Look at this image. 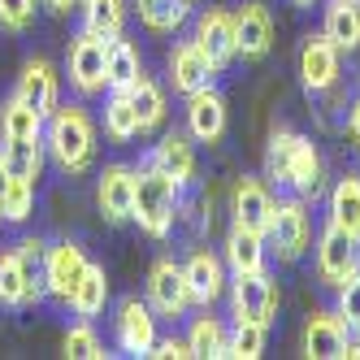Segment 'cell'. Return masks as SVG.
Listing matches in <instances>:
<instances>
[{"label":"cell","instance_id":"cell-6","mask_svg":"<svg viewBox=\"0 0 360 360\" xmlns=\"http://www.w3.org/2000/svg\"><path fill=\"white\" fill-rule=\"evenodd\" d=\"M230 313H235V321H261V326H269L274 313H278V282L265 269L235 274V282H230Z\"/></svg>","mask_w":360,"mask_h":360},{"label":"cell","instance_id":"cell-43","mask_svg":"<svg viewBox=\"0 0 360 360\" xmlns=\"http://www.w3.org/2000/svg\"><path fill=\"white\" fill-rule=\"evenodd\" d=\"M79 5H83V0H44V9H48V13H57V18L74 13V9H79Z\"/></svg>","mask_w":360,"mask_h":360},{"label":"cell","instance_id":"cell-36","mask_svg":"<svg viewBox=\"0 0 360 360\" xmlns=\"http://www.w3.org/2000/svg\"><path fill=\"white\" fill-rule=\"evenodd\" d=\"M265 330L261 321H235V330H230V339H226V356H235V360H256L265 352Z\"/></svg>","mask_w":360,"mask_h":360},{"label":"cell","instance_id":"cell-17","mask_svg":"<svg viewBox=\"0 0 360 360\" xmlns=\"http://www.w3.org/2000/svg\"><path fill=\"white\" fill-rule=\"evenodd\" d=\"M235 44L243 61H261L274 48V18L265 5H243L235 13Z\"/></svg>","mask_w":360,"mask_h":360},{"label":"cell","instance_id":"cell-1","mask_svg":"<svg viewBox=\"0 0 360 360\" xmlns=\"http://www.w3.org/2000/svg\"><path fill=\"white\" fill-rule=\"evenodd\" d=\"M44 148L53 165L70 178H79L96 161V122L87 117L83 105H57L44 126Z\"/></svg>","mask_w":360,"mask_h":360},{"label":"cell","instance_id":"cell-30","mask_svg":"<svg viewBox=\"0 0 360 360\" xmlns=\"http://www.w3.org/2000/svg\"><path fill=\"white\" fill-rule=\"evenodd\" d=\"M226 339H230V330H226L213 313L195 317L191 330H187V347H191V356H200V360H221V356H226Z\"/></svg>","mask_w":360,"mask_h":360},{"label":"cell","instance_id":"cell-12","mask_svg":"<svg viewBox=\"0 0 360 360\" xmlns=\"http://www.w3.org/2000/svg\"><path fill=\"white\" fill-rule=\"evenodd\" d=\"M339 48H334V39L321 31V35H308L300 44V79L308 91H330L334 83H339Z\"/></svg>","mask_w":360,"mask_h":360},{"label":"cell","instance_id":"cell-13","mask_svg":"<svg viewBox=\"0 0 360 360\" xmlns=\"http://www.w3.org/2000/svg\"><path fill=\"white\" fill-rule=\"evenodd\" d=\"M195 44H200V53L209 57L217 70H226L230 61L239 57V44H235V13H226V9H204L200 22H195Z\"/></svg>","mask_w":360,"mask_h":360},{"label":"cell","instance_id":"cell-41","mask_svg":"<svg viewBox=\"0 0 360 360\" xmlns=\"http://www.w3.org/2000/svg\"><path fill=\"white\" fill-rule=\"evenodd\" d=\"M148 356H157V360H187L191 347H187V339H157Z\"/></svg>","mask_w":360,"mask_h":360},{"label":"cell","instance_id":"cell-11","mask_svg":"<svg viewBox=\"0 0 360 360\" xmlns=\"http://www.w3.org/2000/svg\"><path fill=\"white\" fill-rule=\"evenodd\" d=\"M347 339H352V326L339 313H330V308H317V313L304 321V356L308 360L347 356Z\"/></svg>","mask_w":360,"mask_h":360},{"label":"cell","instance_id":"cell-21","mask_svg":"<svg viewBox=\"0 0 360 360\" xmlns=\"http://www.w3.org/2000/svg\"><path fill=\"white\" fill-rule=\"evenodd\" d=\"M152 161H157L178 187H187L191 178H195V139L187 131H165L157 152H152Z\"/></svg>","mask_w":360,"mask_h":360},{"label":"cell","instance_id":"cell-35","mask_svg":"<svg viewBox=\"0 0 360 360\" xmlns=\"http://www.w3.org/2000/svg\"><path fill=\"white\" fill-rule=\"evenodd\" d=\"M295 143H300V135L291 131V126H274L269 148H265V174L274 178V183H287L291 157H295Z\"/></svg>","mask_w":360,"mask_h":360},{"label":"cell","instance_id":"cell-44","mask_svg":"<svg viewBox=\"0 0 360 360\" xmlns=\"http://www.w3.org/2000/svg\"><path fill=\"white\" fill-rule=\"evenodd\" d=\"M0 200H5V169H0ZM0 221H5V217H0Z\"/></svg>","mask_w":360,"mask_h":360},{"label":"cell","instance_id":"cell-25","mask_svg":"<svg viewBox=\"0 0 360 360\" xmlns=\"http://www.w3.org/2000/svg\"><path fill=\"white\" fill-rule=\"evenodd\" d=\"M105 304H109V278H105V265H91V261H87V269H83V278H79V287H74V295H70V308H74L83 321H91V317L105 313Z\"/></svg>","mask_w":360,"mask_h":360},{"label":"cell","instance_id":"cell-38","mask_svg":"<svg viewBox=\"0 0 360 360\" xmlns=\"http://www.w3.org/2000/svg\"><path fill=\"white\" fill-rule=\"evenodd\" d=\"M65 356L70 360H105V343H100V334L91 330V321H79L65 330Z\"/></svg>","mask_w":360,"mask_h":360},{"label":"cell","instance_id":"cell-16","mask_svg":"<svg viewBox=\"0 0 360 360\" xmlns=\"http://www.w3.org/2000/svg\"><path fill=\"white\" fill-rule=\"evenodd\" d=\"M187 135L195 143H217L226 135V100L213 87H200L187 96Z\"/></svg>","mask_w":360,"mask_h":360},{"label":"cell","instance_id":"cell-32","mask_svg":"<svg viewBox=\"0 0 360 360\" xmlns=\"http://www.w3.org/2000/svg\"><path fill=\"white\" fill-rule=\"evenodd\" d=\"M135 9H139V22L148 31H157V35H169L183 27V18L191 9V0H135Z\"/></svg>","mask_w":360,"mask_h":360},{"label":"cell","instance_id":"cell-5","mask_svg":"<svg viewBox=\"0 0 360 360\" xmlns=\"http://www.w3.org/2000/svg\"><path fill=\"white\" fill-rule=\"evenodd\" d=\"M352 274H360V239H352L343 226L326 221L321 239H317V278L339 291Z\"/></svg>","mask_w":360,"mask_h":360},{"label":"cell","instance_id":"cell-39","mask_svg":"<svg viewBox=\"0 0 360 360\" xmlns=\"http://www.w3.org/2000/svg\"><path fill=\"white\" fill-rule=\"evenodd\" d=\"M35 22V0H0V31L22 35Z\"/></svg>","mask_w":360,"mask_h":360},{"label":"cell","instance_id":"cell-10","mask_svg":"<svg viewBox=\"0 0 360 360\" xmlns=\"http://www.w3.org/2000/svg\"><path fill=\"white\" fill-rule=\"evenodd\" d=\"M96 204H100V213H105V221H113V226L131 221V213H135V169L122 165V161L100 169Z\"/></svg>","mask_w":360,"mask_h":360},{"label":"cell","instance_id":"cell-29","mask_svg":"<svg viewBox=\"0 0 360 360\" xmlns=\"http://www.w3.org/2000/svg\"><path fill=\"white\" fill-rule=\"evenodd\" d=\"M126 91H131V105H135V113H139V135H152V131L165 122V91L152 83L148 74H143V79H135Z\"/></svg>","mask_w":360,"mask_h":360},{"label":"cell","instance_id":"cell-40","mask_svg":"<svg viewBox=\"0 0 360 360\" xmlns=\"http://www.w3.org/2000/svg\"><path fill=\"white\" fill-rule=\"evenodd\" d=\"M334 313L352 326V334H360V274H352L339 287V308H334Z\"/></svg>","mask_w":360,"mask_h":360},{"label":"cell","instance_id":"cell-27","mask_svg":"<svg viewBox=\"0 0 360 360\" xmlns=\"http://www.w3.org/2000/svg\"><path fill=\"white\" fill-rule=\"evenodd\" d=\"M105 135L113 143H131L139 135V113L131 105V91L126 87H109V105H105Z\"/></svg>","mask_w":360,"mask_h":360},{"label":"cell","instance_id":"cell-15","mask_svg":"<svg viewBox=\"0 0 360 360\" xmlns=\"http://www.w3.org/2000/svg\"><path fill=\"white\" fill-rule=\"evenodd\" d=\"M13 96L18 100H27V105L48 122V113H53L57 105H61V87H57V70L48 65L44 57H31L27 65H22V79H18V87H13Z\"/></svg>","mask_w":360,"mask_h":360},{"label":"cell","instance_id":"cell-34","mask_svg":"<svg viewBox=\"0 0 360 360\" xmlns=\"http://www.w3.org/2000/svg\"><path fill=\"white\" fill-rule=\"evenodd\" d=\"M135 79H143V57L131 39H109V87H131Z\"/></svg>","mask_w":360,"mask_h":360},{"label":"cell","instance_id":"cell-22","mask_svg":"<svg viewBox=\"0 0 360 360\" xmlns=\"http://www.w3.org/2000/svg\"><path fill=\"white\" fill-rule=\"evenodd\" d=\"M44 135H31V139H5L0 143V169L5 178H27V183H39L44 174Z\"/></svg>","mask_w":360,"mask_h":360},{"label":"cell","instance_id":"cell-18","mask_svg":"<svg viewBox=\"0 0 360 360\" xmlns=\"http://www.w3.org/2000/svg\"><path fill=\"white\" fill-rule=\"evenodd\" d=\"M187 274V287H191V304L200 308H213L226 295V261L213 252H191V261L183 265Z\"/></svg>","mask_w":360,"mask_h":360},{"label":"cell","instance_id":"cell-3","mask_svg":"<svg viewBox=\"0 0 360 360\" xmlns=\"http://www.w3.org/2000/svg\"><path fill=\"white\" fill-rule=\"evenodd\" d=\"M65 70H70V83H74L79 96H100L109 87V39H100L91 31H79L70 39Z\"/></svg>","mask_w":360,"mask_h":360},{"label":"cell","instance_id":"cell-33","mask_svg":"<svg viewBox=\"0 0 360 360\" xmlns=\"http://www.w3.org/2000/svg\"><path fill=\"white\" fill-rule=\"evenodd\" d=\"M317 183H321V157H317L313 139H304V135H300L295 157H291V174H287V187L300 191V195H313Z\"/></svg>","mask_w":360,"mask_h":360},{"label":"cell","instance_id":"cell-20","mask_svg":"<svg viewBox=\"0 0 360 360\" xmlns=\"http://www.w3.org/2000/svg\"><path fill=\"white\" fill-rule=\"evenodd\" d=\"M230 209H235V226H248V230H261L265 235L269 213H274V195L261 178H239L235 195H230Z\"/></svg>","mask_w":360,"mask_h":360},{"label":"cell","instance_id":"cell-23","mask_svg":"<svg viewBox=\"0 0 360 360\" xmlns=\"http://www.w3.org/2000/svg\"><path fill=\"white\" fill-rule=\"evenodd\" d=\"M226 265H230V274L265 269V235H261V230L230 226V235H226Z\"/></svg>","mask_w":360,"mask_h":360},{"label":"cell","instance_id":"cell-14","mask_svg":"<svg viewBox=\"0 0 360 360\" xmlns=\"http://www.w3.org/2000/svg\"><path fill=\"white\" fill-rule=\"evenodd\" d=\"M213 74H217V65L200 53L195 39L174 44V53H169V87L178 96H191L200 87H213Z\"/></svg>","mask_w":360,"mask_h":360},{"label":"cell","instance_id":"cell-24","mask_svg":"<svg viewBox=\"0 0 360 360\" xmlns=\"http://www.w3.org/2000/svg\"><path fill=\"white\" fill-rule=\"evenodd\" d=\"M339 53L360 48V0H330L326 5V27H321Z\"/></svg>","mask_w":360,"mask_h":360},{"label":"cell","instance_id":"cell-26","mask_svg":"<svg viewBox=\"0 0 360 360\" xmlns=\"http://www.w3.org/2000/svg\"><path fill=\"white\" fill-rule=\"evenodd\" d=\"M330 221L360 239V174H343L330 191Z\"/></svg>","mask_w":360,"mask_h":360},{"label":"cell","instance_id":"cell-9","mask_svg":"<svg viewBox=\"0 0 360 360\" xmlns=\"http://www.w3.org/2000/svg\"><path fill=\"white\" fill-rule=\"evenodd\" d=\"M148 304L152 313L161 317H183L191 308V287H187V274L178 261H157L148 274Z\"/></svg>","mask_w":360,"mask_h":360},{"label":"cell","instance_id":"cell-8","mask_svg":"<svg viewBox=\"0 0 360 360\" xmlns=\"http://www.w3.org/2000/svg\"><path fill=\"white\" fill-rule=\"evenodd\" d=\"M83 269H87V256H83L79 243H74V239L53 243V248L44 252V291L53 295V300H61V304H70Z\"/></svg>","mask_w":360,"mask_h":360},{"label":"cell","instance_id":"cell-31","mask_svg":"<svg viewBox=\"0 0 360 360\" xmlns=\"http://www.w3.org/2000/svg\"><path fill=\"white\" fill-rule=\"evenodd\" d=\"M31 135H44V117L27 100L9 96L5 105H0V139H31Z\"/></svg>","mask_w":360,"mask_h":360},{"label":"cell","instance_id":"cell-7","mask_svg":"<svg viewBox=\"0 0 360 360\" xmlns=\"http://www.w3.org/2000/svg\"><path fill=\"white\" fill-rule=\"evenodd\" d=\"M113 339L126 356H148L152 343H157V317H152V304L126 295L117 304V317H113Z\"/></svg>","mask_w":360,"mask_h":360},{"label":"cell","instance_id":"cell-4","mask_svg":"<svg viewBox=\"0 0 360 360\" xmlns=\"http://www.w3.org/2000/svg\"><path fill=\"white\" fill-rule=\"evenodd\" d=\"M308 239H313V221H308V209L304 200H274V213H269V226H265V243L274 248L278 261H300Z\"/></svg>","mask_w":360,"mask_h":360},{"label":"cell","instance_id":"cell-37","mask_svg":"<svg viewBox=\"0 0 360 360\" xmlns=\"http://www.w3.org/2000/svg\"><path fill=\"white\" fill-rule=\"evenodd\" d=\"M35 187L27 178H5V200H0V217L5 221H27L35 209Z\"/></svg>","mask_w":360,"mask_h":360},{"label":"cell","instance_id":"cell-45","mask_svg":"<svg viewBox=\"0 0 360 360\" xmlns=\"http://www.w3.org/2000/svg\"><path fill=\"white\" fill-rule=\"evenodd\" d=\"M291 5H300V9H308V5H313V0H291Z\"/></svg>","mask_w":360,"mask_h":360},{"label":"cell","instance_id":"cell-28","mask_svg":"<svg viewBox=\"0 0 360 360\" xmlns=\"http://www.w3.org/2000/svg\"><path fill=\"white\" fill-rule=\"evenodd\" d=\"M83 31L100 39H117L126 27V0H83Z\"/></svg>","mask_w":360,"mask_h":360},{"label":"cell","instance_id":"cell-2","mask_svg":"<svg viewBox=\"0 0 360 360\" xmlns=\"http://www.w3.org/2000/svg\"><path fill=\"white\" fill-rule=\"evenodd\" d=\"M178 191H183V187H178L152 157H148L143 169H135V213H131V221H139V230L148 239H165L174 230Z\"/></svg>","mask_w":360,"mask_h":360},{"label":"cell","instance_id":"cell-42","mask_svg":"<svg viewBox=\"0 0 360 360\" xmlns=\"http://www.w3.org/2000/svg\"><path fill=\"white\" fill-rule=\"evenodd\" d=\"M347 139H352V148L360 152V100H356V109L347 113Z\"/></svg>","mask_w":360,"mask_h":360},{"label":"cell","instance_id":"cell-19","mask_svg":"<svg viewBox=\"0 0 360 360\" xmlns=\"http://www.w3.org/2000/svg\"><path fill=\"white\" fill-rule=\"evenodd\" d=\"M39 300H44V278H31L13 248L0 252V304L27 308V304H39Z\"/></svg>","mask_w":360,"mask_h":360}]
</instances>
